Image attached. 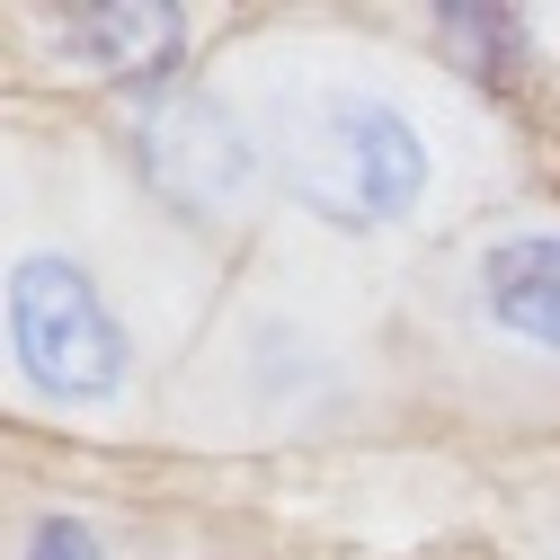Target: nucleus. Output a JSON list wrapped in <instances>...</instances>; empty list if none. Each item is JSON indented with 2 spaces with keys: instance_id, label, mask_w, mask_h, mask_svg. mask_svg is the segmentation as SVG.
<instances>
[{
  "instance_id": "1",
  "label": "nucleus",
  "mask_w": 560,
  "mask_h": 560,
  "mask_svg": "<svg viewBox=\"0 0 560 560\" xmlns=\"http://www.w3.org/2000/svg\"><path fill=\"white\" fill-rule=\"evenodd\" d=\"M276 170L338 232H392L436 187V152L418 133V116L400 98H383V90H357V81L303 90L285 107V125H276Z\"/></svg>"
},
{
  "instance_id": "2",
  "label": "nucleus",
  "mask_w": 560,
  "mask_h": 560,
  "mask_svg": "<svg viewBox=\"0 0 560 560\" xmlns=\"http://www.w3.org/2000/svg\"><path fill=\"white\" fill-rule=\"evenodd\" d=\"M10 365L54 409L125 400V374H133L125 320L72 249H19L10 258Z\"/></svg>"
},
{
  "instance_id": "3",
  "label": "nucleus",
  "mask_w": 560,
  "mask_h": 560,
  "mask_svg": "<svg viewBox=\"0 0 560 560\" xmlns=\"http://www.w3.org/2000/svg\"><path fill=\"white\" fill-rule=\"evenodd\" d=\"M125 161L152 187V205H170L196 232H214L258 187V133L205 90H152L125 125Z\"/></svg>"
},
{
  "instance_id": "4",
  "label": "nucleus",
  "mask_w": 560,
  "mask_h": 560,
  "mask_svg": "<svg viewBox=\"0 0 560 560\" xmlns=\"http://www.w3.org/2000/svg\"><path fill=\"white\" fill-rule=\"evenodd\" d=\"M36 36L81 72L161 81L187 45V10H161V0H54V10H36Z\"/></svg>"
},
{
  "instance_id": "5",
  "label": "nucleus",
  "mask_w": 560,
  "mask_h": 560,
  "mask_svg": "<svg viewBox=\"0 0 560 560\" xmlns=\"http://www.w3.org/2000/svg\"><path fill=\"white\" fill-rule=\"evenodd\" d=\"M471 312L525 357L560 365V232H508L471 258Z\"/></svg>"
},
{
  "instance_id": "6",
  "label": "nucleus",
  "mask_w": 560,
  "mask_h": 560,
  "mask_svg": "<svg viewBox=\"0 0 560 560\" xmlns=\"http://www.w3.org/2000/svg\"><path fill=\"white\" fill-rule=\"evenodd\" d=\"M436 36L454 45V62H463L471 81L508 90V81L525 72V36H534V27H525L516 10H489V0H471V10L454 0V10H436Z\"/></svg>"
},
{
  "instance_id": "7",
  "label": "nucleus",
  "mask_w": 560,
  "mask_h": 560,
  "mask_svg": "<svg viewBox=\"0 0 560 560\" xmlns=\"http://www.w3.org/2000/svg\"><path fill=\"white\" fill-rule=\"evenodd\" d=\"M19 560H107V551H98V534H90L81 516L45 508V516L27 525V542H19Z\"/></svg>"
}]
</instances>
